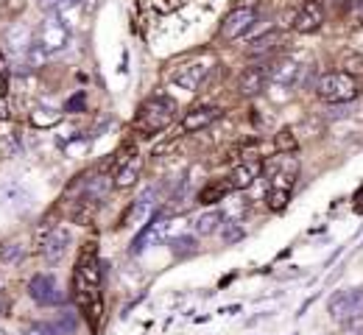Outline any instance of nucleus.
<instances>
[{
  "mask_svg": "<svg viewBox=\"0 0 363 335\" xmlns=\"http://www.w3.org/2000/svg\"><path fill=\"white\" fill-rule=\"evenodd\" d=\"M316 96L327 103H350L361 96V84L352 73H344V70L324 73L316 81Z\"/></svg>",
  "mask_w": 363,
  "mask_h": 335,
  "instance_id": "1",
  "label": "nucleus"
},
{
  "mask_svg": "<svg viewBox=\"0 0 363 335\" xmlns=\"http://www.w3.org/2000/svg\"><path fill=\"white\" fill-rule=\"evenodd\" d=\"M174 112H177V103H174L171 98H165V96L151 98V101H145L143 109H140L137 129H140V132H148V135L162 132V129L174 120Z\"/></svg>",
  "mask_w": 363,
  "mask_h": 335,
  "instance_id": "2",
  "label": "nucleus"
},
{
  "mask_svg": "<svg viewBox=\"0 0 363 335\" xmlns=\"http://www.w3.org/2000/svg\"><path fill=\"white\" fill-rule=\"evenodd\" d=\"M327 313L335 319V322H347V319H355L363 316V285L358 288H347V290H335L330 299H327Z\"/></svg>",
  "mask_w": 363,
  "mask_h": 335,
  "instance_id": "3",
  "label": "nucleus"
},
{
  "mask_svg": "<svg viewBox=\"0 0 363 335\" xmlns=\"http://www.w3.org/2000/svg\"><path fill=\"white\" fill-rule=\"evenodd\" d=\"M37 42L45 48L48 56L70 45V28L62 20V14H45V20L40 23V31H37Z\"/></svg>",
  "mask_w": 363,
  "mask_h": 335,
  "instance_id": "4",
  "label": "nucleus"
},
{
  "mask_svg": "<svg viewBox=\"0 0 363 335\" xmlns=\"http://www.w3.org/2000/svg\"><path fill=\"white\" fill-rule=\"evenodd\" d=\"M28 296L43 307H56L65 302V290L59 288L53 274H34L28 280Z\"/></svg>",
  "mask_w": 363,
  "mask_h": 335,
  "instance_id": "5",
  "label": "nucleus"
},
{
  "mask_svg": "<svg viewBox=\"0 0 363 335\" xmlns=\"http://www.w3.org/2000/svg\"><path fill=\"white\" fill-rule=\"evenodd\" d=\"M257 23V11L255 8H232L224 23H221V37L232 42V40H240L252 25Z\"/></svg>",
  "mask_w": 363,
  "mask_h": 335,
  "instance_id": "6",
  "label": "nucleus"
},
{
  "mask_svg": "<svg viewBox=\"0 0 363 335\" xmlns=\"http://www.w3.org/2000/svg\"><path fill=\"white\" fill-rule=\"evenodd\" d=\"M207 76H210V62L196 59V62L182 64L179 70L174 73V84L187 90V93H199V87L207 81Z\"/></svg>",
  "mask_w": 363,
  "mask_h": 335,
  "instance_id": "7",
  "label": "nucleus"
},
{
  "mask_svg": "<svg viewBox=\"0 0 363 335\" xmlns=\"http://www.w3.org/2000/svg\"><path fill=\"white\" fill-rule=\"evenodd\" d=\"M31 45H34V34H31V28L26 23H11L3 31V48H6V53L26 59V53H28Z\"/></svg>",
  "mask_w": 363,
  "mask_h": 335,
  "instance_id": "8",
  "label": "nucleus"
},
{
  "mask_svg": "<svg viewBox=\"0 0 363 335\" xmlns=\"http://www.w3.org/2000/svg\"><path fill=\"white\" fill-rule=\"evenodd\" d=\"M221 106H213V103H204V106H193L190 112H184L182 118V132H201L207 126H213L218 118H221Z\"/></svg>",
  "mask_w": 363,
  "mask_h": 335,
  "instance_id": "9",
  "label": "nucleus"
},
{
  "mask_svg": "<svg viewBox=\"0 0 363 335\" xmlns=\"http://www.w3.org/2000/svg\"><path fill=\"white\" fill-rule=\"evenodd\" d=\"M70 232L65 227H53L45 235V240L40 243V254L45 257V263H59L65 254H67V246H70Z\"/></svg>",
  "mask_w": 363,
  "mask_h": 335,
  "instance_id": "10",
  "label": "nucleus"
},
{
  "mask_svg": "<svg viewBox=\"0 0 363 335\" xmlns=\"http://www.w3.org/2000/svg\"><path fill=\"white\" fill-rule=\"evenodd\" d=\"M269 73H272V67H266V64H252V67H246V70L240 73V79H238V93L246 98L263 93V87H266V81H269Z\"/></svg>",
  "mask_w": 363,
  "mask_h": 335,
  "instance_id": "11",
  "label": "nucleus"
},
{
  "mask_svg": "<svg viewBox=\"0 0 363 335\" xmlns=\"http://www.w3.org/2000/svg\"><path fill=\"white\" fill-rule=\"evenodd\" d=\"M321 23H324V8H321L318 0L302 3V8H299L296 17H294V28H296L299 34H313V31L321 28Z\"/></svg>",
  "mask_w": 363,
  "mask_h": 335,
  "instance_id": "12",
  "label": "nucleus"
},
{
  "mask_svg": "<svg viewBox=\"0 0 363 335\" xmlns=\"http://www.w3.org/2000/svg\"><path fill=\"white\" fill-rule=\"evenodd\" d=\"M299 79H302V67H299V62H294V59H282V62L272 64L269 81L277 84V87H294Z\"/></svg>",
  "mask_w": 363,
  "mask_h": 335,
  "instance_id": "13",
  "label": "nucleus"
},
{
  "mask_svg": "<svg viewBox=\"0 0 363 335\" xmlns=\"http://www.w3.org/2000/svg\"><path fill=\"white\" fill-rule=\"evenodd\" d=\"M260 162H243V165H238L232 174H229V185L235 188V191H246V188H252L255 185V179L260 176Z\"/></svg>",
  "mask_w": 363,
  "mask_h": 335,
  "instance_id": "14",
  "label": "nucleus"
},
{
  "mask_svg": "<svg viewBox=\"0 0 363 335\" xmlns=\"http://www.w3.org/2000/svg\"><path fill=\"white\" fill-rule=\"evenodd\" d=\"M140 174H143V159L140 157H132L123 168H118L115 171V179H112V185L118 188V191H126V188H135L137 179H140Z\"/></svg>",
  "mask_w": 363,
  "mask_h": 335,
  "instance_id": "15",
  "label": "nucleus"
},
{
  "mask_svg": "<svg viewBox=\"0 0 363 335\" xmlns=\"http://www.w3.org/2000/svg\"><path fill=\"white\" fill-rule=\"evenodd\" d=\"M224 227V215L218 212V210H210V212H201L196 221H193V229H196V235H201V238H207V235H213V232H218Z\"/></svg>",
  "mask_w": 363,
  "mask_h": 335,
  "instance_id": "16",
  "label": "nucleus"
},
{
  "mask_svg": "<svg viewBox=\"0 0 363 335\" xmlns=\"http://www.w3.org/2000/svg\"><path fill=\"white\" fill-rule=\"evenodd\" d=\"M229 191H232V185H229V182H210V185H204V188L199 191V204L213 207V204L224 201Z\"/></svg>",
  "mask_w": 363,
  "mask_h": 335,
  "instance_id": "17",
  "label": "nucleus"
},
{
  "mask_svg": "<svg viewBox=\"0 0 363 335\" xmlns=\"http://www.w3.org/2000/svg\"><path fill=\"white\" fill-rule=\"evenodd\" d=\"M48 335H76V316L73 313H59L53 322L43 324Z\"/></svg>",
  "mask_w": 363,
  "mask_h": 335,
  "instance_id": "18",
  "label": "nucleus"
},
{
  "mask_svg": "<svg viewBox=\"0 0 363 335\" xmlns=\"http://www.w3.org/2000/svg\"><path fill=\"white\" fill-rule=\"evenodd\" d=\"M282 40V34L279 31H266V34H260L257 40H252L249 42V56H263V53H269V50L277 48V42Z\"/></svg>",
  "mask_w": 363,
  "mask_h": 335,
  "instance_id": "19",
  "label": "nucleus"
},
{
  "mask_svg": "<svg viewBox=\"0 0 363 335\" xmlns=\"http://www.w3.org/2000/svg\"><path fill=\"white\" fill-rule=\"evenodd\" d=\"M106 191H109V179L106 176H92L90 182L84 185V201H104V195H106Z\"/></svg>",
  "mask_w": 363,
  "mask_h": 335,
  "instance_id": "20",
  "label": "nucleus"
},
{
  "mask_svg": "<svg viewBox=\"0 0 363 335\" xmlns=\"http://www.w3.org/2000/svg\"><path fill=\"white\" fill-rule=\"evenodd\" d=\"M0 260H3L6 266H20V263L26 260V246H23L20 240H9V243L0 249Z\"/></svg>",
  "mask_w": 363,
  "mask_h": 335,
  "instance_id": "21",
  "label": "nucleus"
},
{
  "mask_svg": "<svg viewBox=\"0 0 363 335\" xmlns=\"http://www.w3.org/2000/svg\"><path fill=\"white\" fill-rule=\"evenodd\" d=\"M59 120H62V112H56V109H37V112H31V123L37 129H53Z\"/></svg>",
  "mask_w": 363,
  "mask_h": 335,
  "instance_id": "22",
  "label": "nucleus"
},
{
  "mask_svg": "<svg viewBox=\"0 0 363 335\" xmlns=\"http://www.w3.org/2000/svg\"><path fill=\"white\" fill-rule=\"evenodd\" d=\"M151 198H154V191H151V188H148V191H143V195H140L135 204L129 207V212H126L123 224H129V218H135V221H137V218H143V215L151 210Z\"/></svg>",
  "mask_w": 363,
  "mask_h": 335,
  "instance_id": "23",
  "label": "nucleus"
},
{
  "mask_svg": "<svg viewBox=\"0 0 363 335\" xmlns=\"http://www.w3.org/2000/svg\"><path fill=\"white\" fill-rule=\"evenodd\" d=\"M288 201H291V191H282V188H272L269 191V210H274V212H282L285 207H288Z\"/></svg>",
  "mask_w": 363,
  "mask_h": 335,
  "instance_id": "24",
  "label": "nucleus"
},
{
  "mask_svg": "<svg viewBox=\"0 0 363 335\" xmlns=\"http://www.w3.org/2000/svg\"><path fill=\"white\" fill-rule=\"evenodd\" d=\"M274 143H277V151H279V154H291V151H296V137H294L291 129H279Z\"/></svg>",
  "mask_w": 363,
  "mask_h": 335,
  "instance_id": "25",
  "label": "nucleus"
},
{
  "mask_svg": "<svg viewBox=\"0 0 363 335\" xmlns=\"http://www.w3.org/2000/svg\"><path fill=\"white\" fill-rule=\"evenodd\" d=\"M45 59H48L45 48H43V45L34 40V45H31V48H28V53H26V62H28V67H31V70H40V67L45 64Z\"/></svg>",
  "mask_w": 363,
  "mask_h": 335,
  "instance_id": "26",
  "label": "nucleus"
},
{
  "mask_svg": "<svg viewBox=\"0 0 363 335\" xmlns=\"http://www.w3.org/2000/svg\"><path fill=\"white\" fill-rule=\"evenodd\" d=\"M246 235V229L238 224V221H224V227H221V238H224V243H238V240Z\"/></svg>",
  "mask_w": 363,
  "mask_h": 335,
  "instance_id": "27",
  "label": "nucleus"
},
{
  "mask_svg": "<svg viewBox=\"0 0 363 335\" xmlns=\"http://www.w3.org/2000/svg\"><path fill=\"white\" fill-rule=\"evenodd\" d=\"M82 0H43V8L48 14H62L65 8H76Z\"/></svg>",
  "mask_w": 363,
  "mask_h": 335,
  "instance_id": "28",
  "label": "nucleus"
},
{
  "mask_svg": "<svg viewBox=\"0 0 363 335\" xmlns=\"http://www.w3.org/2000/svg\"><path fill=\"white\" fill-rule=\"evenodd\" d=\"M174 251L179 254V251H190L193 254V238H177L174 240Z\"/></svg>",
  "mask_w": 363,
  "mask_h": 335,
  "instance_id": "29",
  "label": "nucleus"
},
{
  "mask_svg": "<svg viewBox=\"0 0 363 335\" xmlns=\"http://www.w3.org/2000/svg\"><path fill=\"white\" fill-rule=\"evenodd\" d=\"M255 6H257V0H238L235 8H255Z\"/></svg>",
  "mask_w": 363,
  "mask_h": 335,
  "instance_id": "30",
  "label": "nucleus"
},
{
  "mask_svg": "<svg viewBox=\"0 0 363 335\" xmlns=\"http://www.w3.org/2000/svg\"><path fill=\"white\" fill-rule=\"evenodd\" d=\"M350 6H352V8L363 17V0H350Z\"/></svg>",
  "mask_w": 363,
  "mask_h": 335,
  "instance_id": "31",
  "label": "nucleus"
},
{
  "mask_svg": "<svg viewBox=\"0 0 363 335\" xmlns=\"http://www.w3.org/2000/svg\"><path fill=\"white\" fill-rule=\"evenodd\" d=\"M6 310H9V302H6V296L0 293V316H6Z\"/></svg>",
  "mask_w": 363,
  "mask_h": 335,
  "instance_id": "32",
  "label": "nucleus"
},
{
  "mask_svg": "<svg viewBox=\"0 0 363 335\" xmlns=\"http://www.w3.org/2000/svg\"><path fill=\"white\" fill-rule=\"evenodd\" d=\"M9 115V106H6V98L0 96V118H6Z\"/></svg>",
  "mask_w": 363,
  "mask_h": 335,
  "instance_id": "33",
  "label": "nucleus"
},
{
  "mask_svg": "<svg viewBox=\"0 0 363 335\" xmlns=\"http://www.w3.org/2000/svg\"><path fill=\"white\" fill-rule=\"evenodd\" d=\"M0 96H6V79L0 76Z\"/></svg>",
  "mask_w": 363,
  "mask_h": 335,
  "instance_id": "34",
  "label": "nucleus"
},
{
  "mask_svg": "<svg viewBox=\"0 0 363 335\" xmlns=\"http://www.w3.org/2000/svg\"><path fill=\"white\" fill-rule=\"evenodd\" d=\"M0 335H9V333H6V330H3V327H0Z\"/></svg>",
  "mask_w": 363,
  "mask_h": 335,
  "instance_id": "35",
  "label": "nucleus"
},
{
  "mask_svg": "<svg viewBox=\"0 0 363 335\" xmlns=\"http://www.w3.org/2000/svg\"><path fill=\"white\" fill-rule=\"evenodd\" d=\"M361 335H363V333H361Z\"/></svg>",
  "mask_w": 363,
  "mask_h": 335,
  "instance_id": "36",
  "label": "nucleus"
}]
</instances>
